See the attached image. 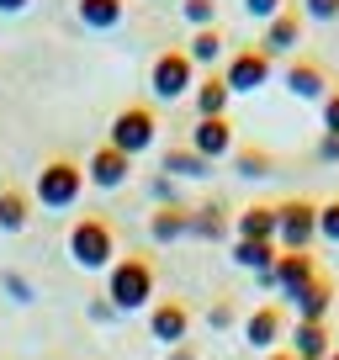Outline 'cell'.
I'll use <instances>...</instances> for the list:
<instances>
[{"mask_svg":"<svg viewBox=\"0 0 339 360\" xmlns=\"http://www.w3.org/2000/svg\"><path fill=\"white\" fill-rule=\"evenodd\" d=\"M281 6H286V0H244V11L255 16V22H271V16L281 11Z\"/></svg>","mask_w":339,"mask_h":360,"instance_id":"d6a6232c","label":"cell"},{"mask_svg":"<svg viewBox=\"0 0 339 360\" xmlns=\"http://www.w3.org/2000/svg\"><path fill=\"white\" fill-rule=\"evenodd\" d=\"M181 11H186V22L202 32V27H217V0H181Z\"/></svg>","mask_w":339,"mask_h":360,"instance_id":"83f0119b","label":"cell"},{"mask_svg":"<svg viewBox=\"0 0 339 360\" xmlns=\"http://www.w3.org/2000/svg\"><path fill=\"white\" fill-rule=\"evenodd\" d=\"M170 360H202V355H196V345L186 339V345H175V349H170Z\"/></svg>","mask_w":339,"mask_h":360,"instance_id":"8d00e7d4","label":"cell"},{"mask_svg":"<svg viewBox=\"0 0 339 360\" xmlns=\"http://www.w3.org/2000/svg\"><path fill=\"white\" fill-rule=\"evenodd\" d=\"M313 154H318V165H339V138H334V133H324Z\"/></svg>","mask_w":339,"mask_h":360,"instance_id":"e575fe53","label":"cell"},{"mask_svg":"<svg viewBox=\"0 0 339 360\" xmlns=\"http://www.w3.org/2000/svg\"><path fill=\"white\" fill-rule=\"evenodd\" d=\"M32 191H22V186H0V233H22L27 223H32Z\"/></svg>","mask_w":339,"mask_h":360,"instance_id":"44dd1931","label":"cell"},{"mask_svg":"<svg viewBox=\"0 0 339 360\" xmlns=\"http://www.w3.org/2000/svg\"><path fill=\"white\" fill-rule=\"evenodd\" d=\"M106 143H112L117 154H127V159L148 154V148L159 143V112L148 101H127L122 112L112 117V127H106Z\"/></svg>","mask_w":339,"mask_h":360,"instance_id":"3957f363","label":"cell"},{"mask_svg":"<svg viewBox=\"0 0 339 360\" xmlns=\"http://www.w3.org/2000/svg\"><path fill=\"white\" fill-rule=\"evenodd\" d=\"M276 223H281L276 202H249L234 212V238H265V244H276Z\"/></svg>","mask_w":339,"mask_h":360,"instance_id":"9a60e30c","label":"cell"},{"mask_svg":"<svg viewBox=\"0 0 339 360\" xmlns=\"http://www.w3.org/2000/svg\"><path fill=\"white\" fill-rule=\"evenodd\" d=\"M302 43V11L297 6H281V11L265 22V37H260V48L271 58H281V53H292V48Z\"/></svg>","mask_w":339,"mask_h":360,"instance_id":"5bb4252c","label":"cell"},{"mask_svg":"<svg viewBox=\"0 0 339 360\" xmlns=\"http://www.w3.org/2000/svg\"><path fill=\"white\" fill-rule=\"evenodd\" d=\"M69 259H75L79 270H112L117 265V228L106 223V217L85 212L69 223Z\"/></svg>","mask_w":339,"mask_h":360,"instance_id":"7a4b0ae2","label":"cell"},{"mask_svg":"<svg viewBox=\"0 0 339 360\" xmlns=\"http://www.w3.org/2000/svg\"><path fill=\"white\" fill-rule=\"evenodd\" d=\"M148 202H154V207H175V202H181V196H175V180L154 175V180H148Z\"/></svg>","mask_w":339,"mask_h":360,"instance_id":"f546056e","label":"cell"},{"mask_svg":"<svg viewBox=\"0 0 339 360\" xmlns=\"http://www.w3.org/2000/svg\"><path fill=\"white\" fill-rule=\"evenodd\" d=\"M32 0H0V16H16V11H27Z\"/></svg>","mask_w":339,"mask_h":360,"instance_id":"74e56055","label":"cell"},{"mask_svg":"<svg viewBox=\"0 0 339 360\" xmlns=\"http://www.w3.org/2000/svg\"><path fill=\"white\" fill-rule=\"evenodd\" d=\"M318 276H324V265H318V255H307V249H297V255H276V270H265V276H255V281L265 286V292H281L286 302H292L302 286H313Z\"/></svg>","mask_w":339,"mask_h":360,"instance_id":"ba28073f","label":"cell"},{"mask_svg":"<svg viewBox=\"0 0 339 360\" xmlns=\"http://www.w3.org/2000/svg\"><path fill=\"white\" fill-rule=\"evenodd\" d=\"M79 196H85V165H75V159H48V165L37 169V180H32V202L37 207L64 212V207H75Z\"/></svg>","mask_w":339,"mask_h":360,"instance_id":"277c9868","label":"cell"},{"mask_svg":"<svg viewBox=\"0 0 339 360\" xmlns=\"http://www.w3.org/2000/svg\"><path fill=\"white\" fill-rule=\"evenodd\" d=\"M276 255H281V249L265 244V238H234V265H238V270L265 276V270H276Z\"/></svg>","mask_w":339,"mask_h":360,"instance_id":"484cf974","label":"cell"},{"mask_svg":"<svg viewBox=\"0 0 339 360\" xmlns=\"http://www.w3.org/2000/svg\"><path fill=\"white\" fill-rule=\"evenodd\" d=\"M154 286H159V270H154L148 255H117V265L106 270V302L117 313L154 307Z\"/></svg>","mask_w":339,"mask_h":360,"instance_id":"6da1fadb","label":"cell"},{"mask_svg":"<svg viewBox=\"0 0 339 360\" xmlns=\"http://www.w3.org/2000/svg\"><path fill=\"white\" fill-rule=\"evenodd\" d=\"M228 233H234V212H228L223 202L191 207V238H202V244H223Z\"/></svg>","mask_w":339,"mask_h":360,"instance_id":"ffe728a7","label":"cell"},{"mask_svg":"<svg viewBox=\"0 0 339 360\" xmlns=\"http://www.w3.org/2000/svg\"><path fill=\"white\" fill-rule=\"evenodd\" d=\"M244 339L255 349H265V355H271V349H281V339H286V313H281V302H260L255 307V313L244 318Z\"/></svg>","mask_w":339,"mask_h":360,"instance_id":"4fadbf2b","label":"cell"},{"mask_svg":"<svg viewBox=\"0 0 339 360\" xmlns=\"http://www.w3.org/2000/svg\"><path fill=\"white\" fill-rule=\"evenodd\" d=\"M148 90H154V101H181L196 90V64L186 58V48H165L154 53L148 64Z\"/></svg>","mask_w":339,"mask_h":360,"instance_id":"5b68a950","label":"cell"},{"mask_svg":"<svg viewBox=\"0 0 339 360\" xmlns=\"http://www.w3.org/2000/svg\"><path fill=\"white\" fill-rule=\"evenodd\" d=\"M234 318H238L234 297H217V302L207 307V323H212V328H234Z\"/></svg>","mask_w":339,"mask_h":360,"instance_id":"4dcf8cb0","label":"cell"},{"mask_svg":"<svg viewBox=\"0 0 339 360\" xmlns=\"http://www.w3.org/2000/svg\"><path fill=\"white\" fill-rule=\"evenodd\" d=\"M276 212H281V223H276V249L297 255V249L318 244V202H307V196H286V202H276Z\"/></svg>","mask_w":339,"mask_h":360,"instance_id":"8992f818","label":"cell"},{"mask_svg":"<svg viewBox=\"0 0 339 360\" xmlns=\"http://www.w3.org/2000/svg\"><path fill=\"white\" fill-rule=\"evenodd\" d=\"M159 175H170V180H207L212 165H207L191 143H170L165 154H159Z\"/></svg>","mask_w":339,"mask_h":360,"instance_id":"d6986e66","label":"cell"},{"mask_svg":"<svg viewBox=\"0 0 339 360\" xmlns=\"http://www.w3.org/2000/svg\"><path fill=\"white\" fill-rule=\"evenodd\" d=\"M318 238H324V244H339V196L318 202Z\"/></svg>","mask_w":339,"mask_h":360,"instance_id":"4316f807","label":"cell"},{"mask_svg":"<svg viewBox=\"0 0 339 360\" xmlns=\"http://www.w3.org/2000/svg\"><path fill=\"white\" fill-rule=\"evenodd\" d=\"M286 349L297 360H324L334 349V334H328V323H292V345Z\"/></svg>","mask_w":339,"mask_h":360,"instance_id":"7402d4cb","label":"cell"},{"mask_svg":"<svg viewBox=\"0 0 339 360\" xmlns=\"http://www.w3.org/2000/svg\"><path fill=\"white\" fill-rule=\"evenodd\" d=\"M324 133H334V138H339V85L328 90V101H324Z\"/></svg>","mask_w":339,"mask_h":360,"instance_id":"836d02e7","label":"cell"},{"mask_svg":"<svg viewBox=\"0 0 339 360\" xmlns=\"http://www.w3.org/2000/svg\"><path fill=\"white\" fill-rule=\"evenodd\" d=\"M186 58H191L196 69H217L228 58V37L217 32V27H202V32H191V48H186Z\"/></svg>","mask_w":339,"mask_h":360,"instance_id":"d4e9b609","label":"cell"},{"mask_svg":"<svg viewBox=\"0 0 339 360\" xmlns=\"http://www.w3.org/2000/svg\"><path fill=\"white\" fill-rule=\"evenodd\" d=\"M0 286H6L16 302H32V281H27V276H16V270H0Z\"/></svg>","mask_w":339,"mask_h":360,"instance_id":"1f68e13d","label":"cell"},{"mask_svg":"<svg viewBox=\"0 0 339 360\" xmlns=\"http://www.w3.org/2000/svg\"><path fill=\"white\" fill-rule=\"evenodd\" d=\"M334 349H339V334H334Z\"/></svg>","mask_w":339,"mask_h":360,"instance_id":"ab89813d","label":"cell"},{"mask_svg":"<svg viewBox=\"0 0 339 360\" xmlns=\"http://www.w3.org/2000/svg\"><path fill=\"white\" fill-rule=\"evenodd\" d=\"M228 101H234V90H228L223 69H207V75H196V90H191L196 117H228Z\"/></svg>","mask_w":339,"mask_h":360,"instance_id":"2e32d148","label":"cell"},{"mask_svg":"<svg viewBox=\"0 0 339 360\" xmlns=\"http://www.w3.org/2000/svg\"><path fill=\"white\" fill-rule=\"evenodd\" d=\"M75 16L91 27V32H112V27H122L127 0H75Z\"/></svg>","mask_w":339,"mask_h":360,"instance_id":"603a6c76","label":"cell"},{"mask_svg":"<svg viewBox=\"0 0 339 360\" xmlns=\"http://www.w3.org/2000/svg\"><path fill=\"white\" fill-rule=\"evenodd\" d=\"M148 334L159 339V345H186V334H191V307L181 302V297H159L154 307H148Z\"/></svg>","mask_w":339,"mask_h":360,"instance_id":"30bf717a","label":"cell"},{"mask_svg":"<svg viewBox=\"0 0 339 360\" xmlns=\"http://www.w3.org/2000/svg\"><path fill=\"white\" fill-rule=\"evenodd\" d=\"M281 85L292 90L297 101H313V106H324V101H328V90H334V75H328V64H324V58H313V53H297L292 64L281 69Z\"/></svg>","mask_w":339,"mask_h":360,"instance_id":"9c48e42d","label":"cell"},{"mask_svg":"<svg viewBox=\"0 0 339 360\" xmlns=\"http://www.w3.org/2000/svg\"><path fill=\"white\" fill-rule=\"evenodd\" d=\"M91 318H101V323H112V318H117V307H112V302H106V297H101V302H91Z\"/></svg>","mask_w":339,"mask_h":360,"instance_id":"d590c367","label":"cell"},{"mask_svg":"<svg viewBox=\"0 0 339 360\" xmlns=\"http://www.w3.org/2000/svg\"><path fill=\"white\" fill-rule=\"evenodd\" d=\"M324 360H339V349H328V355H324Z\"/></svg>","mask_w":339,"mask_h":360,"instance_id":"f35d334b","label":"cell"},{"mask_svg":"<svg viewBox=\"0 0 339 360\" xmlns=\"http://www.w3.org/2000/svg\"><path fill=\"white\" fill-rule=\"evenodd\" d=\"M186 143H191L207 165H217V159H228L238 148V138H234V122H228V117H196V127H191Z\"/></svg>","mask_w":339,"mask_h":360,"instance_id":"7c38bea8","label":"cell"},{"mask_svg":"<svg viewBox=\"0 0 339 360\" xmlns=\"http://www.w3.org/2000/svg\"><path fill=\"white\" fill-rule=\"evenodd\" d=\"M148 238H154V244H181V238H191V207L186 202L154 207V212H148Z\"/></svg>","mask_w":339,"mask_h":360,"instance_id":"ac0fdd59","label":"cell"},{"mask_svg":"<svg viewBox=\"0 0 339 360\" xmlns=\"http://www.w3.org/2000/svg\"><path fill=\"white\" fill-rule=\"evenodd\" d=\"M302 22H339V0H302Z\"/></svg>","mask_w":339,"mask_h":360,"instance_id":"f1b7e54d","label":"cell"},{"mask_svg":"<svg viewBox=\"0 0 339 360\" xmlns=\"http://www.w3.org/2000/svg\"><path fill=\"white\" fill-rule=\"evenodd\" d=\"M127 180H133V159L117 154L112 143H101L91 159H85V186H96V191H122Z\"/></svg>","mask_w":339,"mask_h":360,"instance_id":"8fae6325","label":"cell"},{"mask_svg":"<svg viewBox=\"0 0 339 360\" xmlns=\"http://www.w3.org/2000/svg\"><path fill=\"white\" fill-rule=\"evenodd\" d=\"M328 307H334V276H318L313 286H302V292L292 297V313H297V323H324L328 318Z\"/></svg>","mask_w":339,"mask_h":360,"instance_id":"e0dca14e","label":"cell"},{"mask_svg":"<svg viewBox=\"0 0 339 360\" xmlns=\"http://www.w3.org/2000/svg\"><path fill=\"white\" fill-rule=\"evenodd\" d=\"M228 159H234V175H244V180H271L276 175V154L260 148V143H238Z\"/></svg>","mask_w":339,"mask_h":360,"instance_id":"cb8c5ba5","label":"cell"},{"mask_svg":"<svg viewBox=\"0 0 339 360\" xmlns=\"http://www.w3.org/2000/svg\"><path fill=\"white\" fill-rule=\"evenodd\" d=\"M271 75H276V58L265 53L260 43L234 48V53L223 58V79H228V90H234V96H255L260 85H271Z\"/></svg>","mask_w":339,"mask_h":360,"instance_id":"52a82bcc","label":"cell"}]
</instances>
